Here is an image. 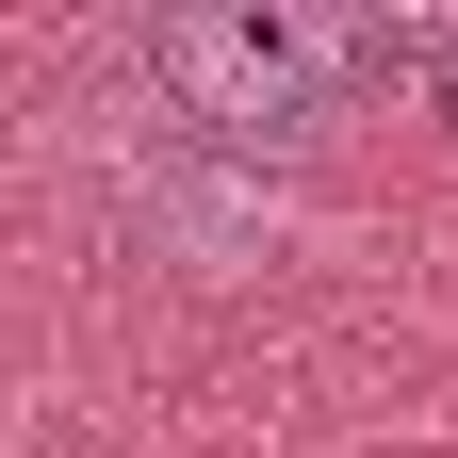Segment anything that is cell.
<instances>
[{"label": "cell", "mask_w": 458, "mask_h": 458, "mask_svg": "<svg viewBox=\"0 0 458 458\" xmlns=\"http://www.w3.org/2000/svg\"><path fill=\"white\" fill-rule=\"evenodd\" d=\"M410 49H442V33H377V17H327V0H181V17H148V82L213 148H278V131H327Z\"/></svg>", "instance_id": "1"}, {"label": "cell", "mask_w": 458, "mask_h": 458, "mask_svg": "<svg viewBox=\"0 0 458 458\" xmlns=\"http://www.w3.org/2000/svg\"><path fill=\"white\" fill-rule=\"evenodd\" d=\"M426 98H442V131H458V33H442V49H426Z\"/></svg>", "instance_id": "2"}]
</instances>
